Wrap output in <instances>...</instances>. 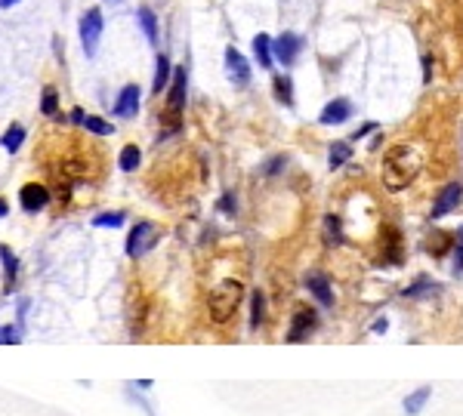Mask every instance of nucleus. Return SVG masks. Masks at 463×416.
<instances>
[{
    "mask_svg": "<svg viewBox=\"0 0 463 416\" xmlns=\"http://www.w3.org/2000/svg\"><path fill=\"white\" fill-rule=\"evenodd\" d=\"M349 117H352V102H349V99H334V102H328L321 108L319 121L324 127H334V123H346Z\"/></svg>",
    "mask_w": 463,
    "mask_h": 416,
    "instance_id": "nucleus-11",
    "label": "nucleus"
},
{
    "mask_svg": "<svg viewBox=\"0 0 463 416\" xmlns=\"http://www.w3.org/2000/svg\"><path fill=\"white\" fill-rule=\"evenodd\" d=\"M0 262H3V272H6V287H12V284H16V275H19V259L6 244L0 247Z\"/></svg>",
    "mask_w": 463,
    "mask_h": 416,
    "instance_id": "nucleus-22",
    "label": "nucleus"
},
{
    "mask_svg": "<svg viewBox=\"0 0 463 416\" xmlns=\"http://www.w3.org/2000/svg\"><path fill=\"white\" fill-rule=\"evenodd\" d=\"M41 111L46 117H56L59 115V92L53 90V87H46L44 90V99H41Z\"/></svg>",
    "mask_w": 463,
    "mask_h": 416,
    "instance_id": "nucleus-27",
    "label": "nucleus"
},
{
    "mask_svg": "<svg viewBox=\"0 0 463 416\" xmlns=\"http://www.w3.org/2000/svg\"><path fill=\"white\" fill-rule=\"evenodd\" d=\"M306 290L315 296V299H319V306H324V308L334 306V290H330L328 275H321V272H309V275H306Z\"/></svg>",
    "mask_w": 463,
    "mask_h": 416,
    "instance_id": "nucleus-12",
    "label": "nucleus"
},
{
    "mask_svg": "<svg viewBox=\"0 0 463 416\" xmlns=\"http://www.w3.org/2000/svg\"><path fill=\"white\" fill-rule=\"evenodd\" d=\"M272 90H275V99L281 105H294V83H290V77L287 75H275L272 77Z\"/></svg>",
    "mask_w": 463,
    "mask_h": 416,
    "instance_id": "nucleus-19",
    "label": "nucleus"
},
{
    "mask_svg": "<svg viewBox=\"0 0 463 416\" xmlns=\"http://www.w3.org/2000/svg\"><path fill=\"white\" fill-rule=\"evenodd\" d=\"M349 157H352V145L349 142H334L328 151V167L330 170H340L343 164H349Z\"/></svg>",
    "mask_w": 463,
    "mask_h": 416,
    "instance_id": "nucleus-18",
    "label": "nucleus"
},
{
    "mask_svg": "<svg viewBox=\"0 0 463 416\" xmlns=\"http://www.w3.org/2000/svg\"><path fill=\"white\" fill-rule=\"evenodd\" d=\"M99 37H102V12L87 10V12H84V19H81V41H84L87 56H96Z\"/></svg>",
    "mask_w": 463,
    "mask_h": 416,
    "instance_id": "nucleus-6",
    "label": "nucleus"
},
{
    "mask_svg": "<svg viewBox=\"0 0 463 416\" xmlns=\"http://www.w3.org/2000/svg\"><path fill=\"white\" fill-rule=\"evenodd\" d=\"M324 241H328V244H340L343 241L340 219H337V216H328V219H324Z\"/></svg>",
    "mask_w": 463,
    "mask_h": 416,
    "instance_id": "nucleus-29",
    "label": "nucleus"
},
{
    "mask_svg": "<svg viewBox=\"0 0 463 416\" xmlns=\"http://www.w3.org/2000/svg\"><path fill=\"white\" fill-rule=\"evenodd\" d=\"M244 299V287L241 281H220L214 290H210V299H207V308H210V318L216 324H226L232 315L238 312V306H241Z\"/></svg>",
    "mask_w": 463,
    "mask_h": 416,
    "instance_id": "nucleus-2",
    "label": "nucleus"
},
{
    "mask_svg": "<svg viewBox=\"0 0 463 416\" xmlns=\"http://www.w3.org/2000/svg\"><path fill=\"white\" fill-rule=\"evenodd\" d=\"M429 398H433V388H429V386H420V388H414V392L408 395L405 404H401V407H405V413H408V416H420V413H423V407L429 404Z\"/></svg>",
    "mask_w": 463,
    "mask_h": 416,
    "instance_id": "nucleus-14",
    "label": "nucleus"
},
{
    "mask_svg": "<svg viewBox=\"0 0 463 416\" xmlns=\"http://www.w3.org/2000/svg\"><path fill=\"white\" fill-rule=\"evenodd\" d=\"M12 3H19V0H0V6H3V10H10Z\"/></svg>",
    "mask_w": 463,
    "mask_h": 416,
    "instance_id": "nucleus-38",
    "label": "nucleus"
},
{
    "mask_svg": "<svg viewBox=\"0 0 463 416\" xmlns=\"http://www.w3.org/2000/svg\"><path fill=\"white\" fill-rule=\"evenodd\" d=\"M19 204H22L25 213H37V210H44L46 204H50V191L37 182H28V185H22V191H19Z\"/></svg>",
    "mask_w": 463,
    "mask_h": 416,
    "instance_id": "nucleus-8",
    "label": "nucleus"
},
{
    "mask_svg": "<svg viewBox=\"0 0 463 416\" xmlns=\"http://www.w3.org/2000/svg\"><path fill=\"white\" fill-rule=\"evenodd\" d=\"M220 210H223V213H235V197H232V195L223 197V201H220Z\"/></svg>",
    "mask_w": 463,
    "mask_h": 416,
    "instance_id": "nucleus-34",
    "label": "nucleus"
},
{
    "mask_svg": "<svg viewBox=\"0 0 463 416\" xmlns=\"http://www.w3.org/2000/svg\"><path fill=\"white\" fill-rule=\"evenodd\" d=\"M226 68H229V77H232L235 87H247V83H250V65H247V59L235 50V46H229V50H226Z\"/></svg>",
    "mask_w": 463,
    "mask_h": 416,
    "instance_id": "nucleus-10",
    "label": "nucleus"
},
{
    "mask_svg": "<svg viewBox=\"0 0 463 416\" xmlns=\"http://www.w3.org/2000/svg\"><path fill=\"white\" fill-rule=\"evenodd\" d=\"M319 327V315L312 312V308H296L294 318H290V327H287V336L284 339L287 342H303L309 339V333Z\"/></svg>",
    "mask_w": 463,
    "mask_h": 416,
    "instance_id": "nucleus-5",
    "label": "nucleus"
},
{
    "mask_svg": "<svg viewBox=\"0 0 463 416\" xmlns=\"http://www.w3.org/2000/svg\"><path fill=\"white\" fill-rule=\"evenodd\" d=\"M423 81H433V59H429V56H423Z\"/></svg>",
    "mask_w": 463,
    "mask_h": 416,
    "instance_id": "nucleus-33",
    "label": "nucleus"
},
{
    "mask_svg": "<svg viewBox=\"0 0 463 416\" xmlns=\"http://www.w3.org/2000/svg\"><path fill=\"white\" fill-rule=\"evenodd\" d=\"M457 244H460V247H463V226L457 228Z\"/></svg>",
    "mask_w": 463,
    "mask_h": 416,
    "instance_id": "nucleus-40",
    "label": "nucleus"
},
{
    "mask_svg": "<svg viewBox=\"0 0 463 416\" xmlns=\"http://www.w3.org/2000/svg\"><path fill=\"white\" fill-rule=\"evenodd\" d=\"M254 59L260 62V68H269L272 65V41H269V34H256L254 37Z\"/></svg>",
    "mask_w": 463,
    "mask_h": 416,
    "instance_id": "nucleus-17",
    "label": "nucleus"
},
{
    "mask_svg": "<svg viewBox=\"0 0 463 416\" xmlns=\"http://www.w3.org/2000/svg\"><path fill=\"white\" fill-rule=\"evenodd\" d=\"M173 81V68H170V59L167 56H158L155 59V81H151V92H161L167 90V83Z\"/></svg>",
    "mask_w": 463,
    "mask_h": 416,
    "instance_id": "nucleus-15",
    "label": "nucleus"
},
{
    "mask_svg": "<svg viewBox=\"0 0 463 416\" xmlns=\"http://www.w3.org/2000/svg\"><path fill=\"white\" fill-rule=\"evenodd\" d=\"M448 247H451V235H442V231H435V235L429 237V244H426V250L433 256H442Z\"/></svg>",
    "mask_w": 463,
    "mask_h": 416,
    "instance_id": "nucleus-28",
    "label": "nucleus"
},
{
    "mask_svg": "<svg viewBox=\"0 0 463 416\" xmlns=\"http://www.w3.org/2000/svg\"><path fill=\"white\" fill-rule=\"evenodd\" d=\"M87 133H93V136H111L115 133V127H111L108 121H102V117H96V115H87L84 117V123H81Z\"/></svg>",
    "mask_w": 463,
    "mask_h": 416,
    "instance_id": "nucleus-24",
    "label": "nucleus"
},
{
    "mask_svg": "<svg viewBox=\"0 0 463 416\" xmlns=\"http://www.w3.org/2000/svg\"><path fill=\"white\" fill-rule=\"evenodd\" d=\"M115 117H136L139 111V87L136 83H127L121 92H117V102H115Z\"/></svg>",
    "mask_w": 463,
    "mask_h": 416,
    "instance_id": "nucleus-13",
    "label": "nucleus"
},
{
    "mask_svg": "<svg viewBox=\"0 0 463 416\" xmlns=\"http://www.w3.org/2000/svg\"><path fill=\"white\" fill-rule=\"evenodd\" d=\"M454 272H463V247L457 244V253H454Z\"/></svg>",
    "mask_w": 463,
    "mask_h": 416,
    "instance_id": "nucleus-36",
    "label": "nucleus"
},
{
    "mask_svg": "<svg viewBox=\"0 0 463 416\" xmlns=\"http://www.w3.org/2000/svg\"><path fill=\"white\" fill-rule=\"evenodd\" d=\"M420 167H423V157L414 145H395L383 157V185L389 191L408 188L414 182V176L420 173Z\"/></svg>",
    "mask_w": 463,
    "mask_h": 416,
    "instance_id": "nucleus-1",
    "label": "nucleus"
},
{
    "mask_svg": "<svg viewBox=\"0 0 463 416\" xmlns=\"http://www.w3.org/2000/svg\"><path fill=\"white\" fill-rule=\"evenodd\" d=\"M84 117H87V115H84L81 108H75V111H71V121H75V123H84Z\"/></svg>",
    "mask_w": 463,
    "mask_h": 416,
    "instance_id": "nucleus-37",
    "label": "nucleus"
},
{
    "mask_svg": "<svg viewBox=\"0 0 463 416\" xmlns=\"http://www.w3.org/2000/svg\"><path fill=\"white\" fill-rule=\"evenodd\" d=\"M263 321H266V296H263V290H254V296H250V327H260Z\"/></svg>",
    "mask_w": 463,
    "mask_h": 416,
    "instance_id": "nucleus-23",
    "label": "nucleus"
},
{
    "mask_svg": "<svg viewBox=\"0 0 463 416\" xmlns=\"http://www.w3.org/2000/svg\"><path fill=\"white\" fill-rule=\"evenodd\" d=\"M127 222V216L121 213V210H115V213H99L96 219H93V226L96 228H117V226H124Z\"/></svg>",
    "mask_w": 463,
    "mask_h": 416,
    "instance_id": "nucleus-26",
    "label": "nucleus"
},
{
    "mask_svg": "<svg viewBox=\"0 0 463 416\" xmlns=\"http://www.w3.org/2000/svg\"><path fill=\"white\" fill-rule=\"evenodd\" d=\"M374 130H377V123H365V127H359V130H355V133H352V142H359V139H365L368 133H374Z\"/></svg>",
    "mask_w": 463,
    "mask_h": 416,
    "instance_id": "nucleus-32",
    "label": "nucleus"
},
{
    "mask_svg": "<svg viewBox=\"0 0 463 416\" xmlns=\"http://www.w3.org/2000/svg\"><path fill=\"white\" fill-rule=\"evenodd\" d=\"M6 210H10V207H6V201L0 197V216H6Z\"/></svg>",
    "mask_w": 463,
    "mask_h": 416,
    "instance_id": "nucleus-39",
    "label": "nucleus"
},
{
    "mask_svg": "<svg viewBox=\"0 0 463 416\" xmlns=\"http://www.w3.org/2000/svg\"><path fill=\"white\" fill-rule=\"evenodd\" d=\"M433 290H439V284L433 281V277H426V275H420L414 284H408L405 290H401V296L405 299H420V296H426V293H433Z\"/></svg>",
    "mask_w": 463,
    "mask_h": 416,
    "instance_id": "nucleus-16",
    "label": "nucleus"
},
{
    "mask_svg": "<svg viewBox=\"0 0 463 416\" xmlns=\"http://www.w3.org/2000/svg\"><path fill=\"white\" fill-rule=\"evenodd\" d=\"M158 237H161V228H158L155 222H136V226L130 228V237H127V256L130 259L145 256L158 244Z\"/></svg>",
    "mask_w": 463,
    "mask_h": 416,
    "instance_id": "nucleus-4",
    "label": "nucleus"
},
{
    "mask_svg": "<svg viewBox=\"0 0 463 416\" xmlns=\"http://www.w3.org/2000/svg\"><path fill=\"white\" fill-rule=\"evenodd\" d=\"M111 3H121V0H111Z\"/></svg>",
    "mask_w": 463,
    "mask_h": 416,
    "instance_id": "nucleus-42",
    "label": "nucleus"
},
{
    "mask_svg": "<svg viewBox=\"0 0 463 416\" xmlns=\"http://www.w3.org/2000/svg\"><path fill=\"white\" fill-rule=\"evenodd\" d=\"M284 164H287V161H284V157H272V161H269V164H266V170H263V173H266V176H275V173H278V170H281V167H284Z\"/></svg>",
    "mask_w": 463,
    "mask_h": 416,
    "instance_id": "nucleus-30",
    "label": "nucleus"
},
{
    "mask_svg": "<svg viewBox=\"0 0 463 416\" xmlns=\"http://www.w3.org/2000/svg\"><path fill=\"white\" fill-rule=\"evenodd\" d=\"M139 161H142V151H139L136 145H124L121 157H117V167H121L124 173H133V170L139 167Z\"/></svg>",
    "mask_w": 463,
    "mask_h": 416,
    "instance_id": "nucleus-21",
    "label": "nucleus"
},
{
    "mask_svg": "<svg viewBox=\"0 0 463 416\" xmlns=\"http://www.w3.org/2000/svg\"><path fill=\"white\" fill-rule=\"evenodd\" d=\"M460 201H463V185H460V182H448L445 188L439 191V197H435L433 213H429V216H433V219H442V216L454 213Z\"/></svg>",
    "mask_w": 463,
    "mask_h": 416,
    "instance_id": "nucleus-7",
    "label": "nucleus"
},
{
    "mask_svg": "<svg viewBox=\"0 0 463 416\" xmlns=\"http://www.w3.org/2000/svg\"><path fill=\"white\" fill-rule=\"evenodd\" d=\"M185 87H189L185 68H173V81H170V92H167V108H164L167 133H176V130H180V117L185 108Z\"/></svg>",
    "mask_w": 463,
    "mask_h": 416,
    "instance_id": "nucleus-3",
    "label": "nucleus"
},
{
    "mask_svg": "<svg viewBox=\"0 0 463 416\" xmlns=\"http://www.w3.org/2000/svg\"><path fill=\"white\" fill-rule=\"evenodd\" d=\"M3 342H22V333H19V327H3Z\"/></svg>",
    "mask_w": 463,
    "mask_h": 416,
    "instance_id": "nucleus-31",
    "label": "nucleus"
},
{
    "mask_svg": "<svg viewBox=\"0 0 463 416\" xmlns=\"http://www.w3.org/2000/svg\"><path fill=\"white\" fill-rule=\"evenodd\" d=\"M0 342H3V330H0Z\"/></svg>",
    "mask_w": 463,
    "mask_h": 416,
    "instance_id": "nucleus-41",
    "label": "nucleus"
},
{
    "mask_svg": "<svg viewBox=\"0 0 463 416\" xmlns=\"http://www.w3.org/2000/svg\"><path fill=\"white\" fill-rule=\"evenodd\" d=\"M136 19H139V25H142V31H145V37H149V43H155V41H158V19H155V12H151L149 6H139V10H136Z\"/></svg>",
    "mask_w": 463,
    "mask_h": 416,
    "instance_id": "nucleus-20",
    "label": "nucleus"
},
{
    "mask_svg": "<svg viewBox=\"0 0 463 416\" xmlns=\"http://www.w3.org/2000/svg\"><path fill=\"white\" fill-rule=\"evenodd\" d=\"M22 142H25V127H19V123H12V127L3 133V139H0V145H3L6 151H19Z\"/></svg>",
    "mask_w": 463,
    "mask_h": 416,
    "instance_id": "nucleus-25",
    "label": "nucleus"
},
{
    "mask_svg": "<svg viewBox=\"0 0 463 416\" xmlns=\"http://www.w3.org/2000/svg\"><path fill=\"white\" fill-rule=\"evenodd\" d=\"M300 46H303V41L296 34H290V31H284L278 41H272V56L278 59V62L287 68V65H294L296 62V52H300Z\"/></svg>",
    "mask_w": 463,
    "mask_h": 416,
    "instance_id": "nucleus-9",
    "label": "nucleus"
},
{
    "mask_svg": "<svg viewBox=\"0 0 463 416\" xmlns=\"http://www.w3.org/2000/svg\"><path fill=\"white\" fill-rule=\"evenodd\" d=\"M370 330H374V333H386V330H389V321H386V318H377Z\"/></svg>",
    "mask_w": 463,
    "mask_h": 416,
    "instance_id": "nucleus-35",
    "label": "nucleus"
}]
</instances>
